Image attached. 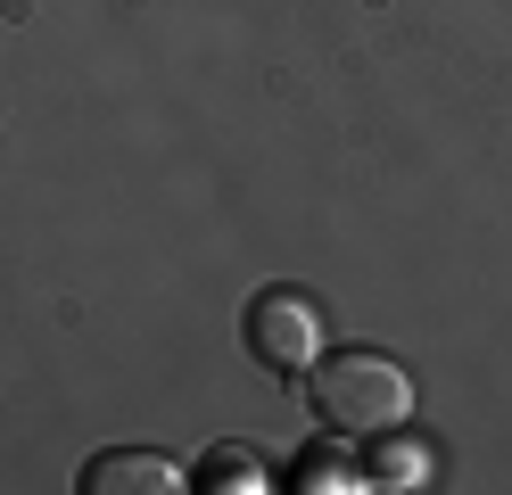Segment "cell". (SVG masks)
I'll list each match as a JSON object with an SVG mask.
<instances>
[{"label":"cell","instance_id":"6da1fadb","mask_svg":"<svg viewBox=\"0 0 512 495\" xmlns=\"http://www.w3.org/2000/svg\"><path fill=\"white\" fill-rule=\"evenodd\" d=\"M306 405L323 413L331 438H380L413 421V372L380 347H323L306 372Z\"/></svg>","mask_w":512,"mask_h":495},{"label":"cell","instance_id":"7a4b0ae2","mask_svg":"<svg viewBox=\"0 0 512 495\" xmlns=\"http://www.w3.org/2000/svg\"><path fill=\"white\" fill-rule=\"evenodd\" d=\"M240 339H248V355L265 363V372L306 380L314 355L331 347V330H323V306H314L306 289H256L248 314H240Z\"/></svg>","mask_w":512,"mask_h":495},{"label":"cell","instance_id":"3957f363","mask_svg":"<svg viewBox=\"0 0 512 495\" xmlns=\"http://www.w3.org/2000/svg\"><path fill=\"white\" fill-rule=\"evenodd\" d=\"M83 495H182L190 471L174 454H149V446H116V454H91L83 462Z\"/></svg>","mask_w":512,"mask_h":495},{"label":"cell","instance_id":"277c9868","mask_svg":"<svg viewBox=\"0 0 512 495\" xmlns=\"http://www.w3.org/2000/svg\"><path fill=\"white\" fill-rule=\"evenodd\" d=\"M190 487H199V495H265V487H281V479H273V462L256 454V446L223 438V446H207L199 462H190Z\"/></svg>","mask_w":512,"mask_h":495},{"label":"cell","instance_id":"5b68a950","mask_svg":"<svg viewBox=\"0 0 512 495\" xmlns=\"http://www.w3.org/2000/svg\"><path fill=\"white\" fill-rule=\"evenodd\" d=\"M281 487H298V495H364L372 479H364V462H356V454H339V446L314 438V446L290 462V479H281Z\"/></svg>","mask_w":512,"mask_h":495},{"label":"cell","instance_id":"8992f818","mask_svg":"<svg viewBox=\"0 0 512 495\" xmlns=\"http://www.w3.org/2000/svg\"><path fill=\"white\" fill-rule=\"evenodd\" d=\"M364 479L372 487H430V446H413L405 429H380L364 454Z\"/></svg>","mask_w":512,"mask_h":495}]
</instances>
